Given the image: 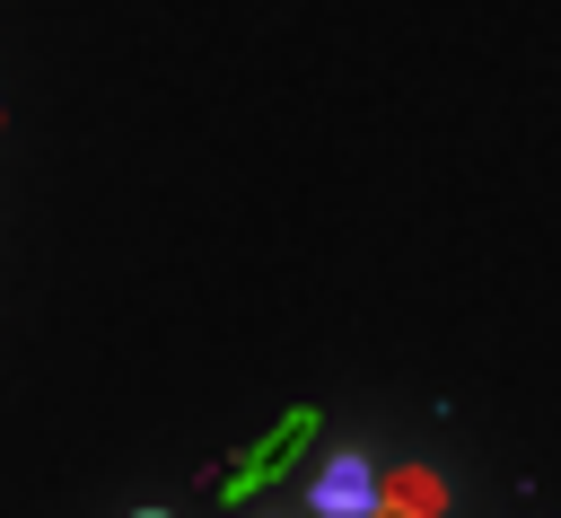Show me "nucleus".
I'll list each match as a JSON object with an SVG mask.
<instances>
[{"label": "nucleus", "instance_id": "obj_2", "mask_svg": "<svg viewBox=\"0 0 561 518\" xmlns=\"http://www.w3.org/2000/svg\"><path fill=\"white\" fill-rule=\"evenodd\" d=\"M307 500H316V518H368V509H377V474H368L359 457H333V465L307 483Z\"/></svg>", "mask_w": 561, "mask_h": 518}, {"label": "nucleus", "instance_id": "obj_3", "mask_svg": "<svg viewBox=\"0 0 561 518\" xmlns=\"http://www.w3.org/2000/svg\"><path fill=\"white\" fill-rule=\"evenodd\" d=\"M438 500H447V492L412 465V474H394V492H377V509H368V518H438Z\"/></svg>", "mask_w": 561, "mask_h": 518}, {"label": "nucleus", "instance_id": "obj_1", "mask_svg": "<svg viewBox=\"0 0 561 518\" xmlns=\"http://www.w3.org/2000/svg\"><path fill=\"white\" fill-rule=\"evenodd\" d=\"M307 439H316V413H289L280 430H263V439L245 448V465H237V474L219 483V500H245V492H263V483H272L280 465H298V448H307Z\"/></svg>", "mask_w": 561, "mask_h": 518}, {"label": "nucleus", "instance_id": "obj_4", "mask_svg": "<svg viewBox=\"0 0 561 518\" xmlns=\"http://www.w3.org/2000/svg\"><path fill=\"white\" fill-rule=\"evenodd\" d=\"M140 518H167V509H140Z\"/></svg>", "mask_w": 561, "mask_h": 518}]
</instances>
